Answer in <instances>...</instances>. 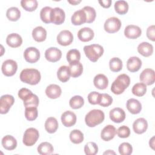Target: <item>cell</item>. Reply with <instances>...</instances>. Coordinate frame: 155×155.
<instances>
[{
  "label": "cell",
  "mask_w": 155,
  "mask_h": 155,
  "mask_svg": "<svg viewBox=\"0 0 155 155\" xmlns=\"http://www.w3.org/2000/svg\"><path fill=\"white\" fill-rule=\"evenodd\" d=\"M19 78L22 82L34 85L40 82L41 76L40 72L37 69L25 68L21 72Z\"/></svg>",
  "instance_id": "1"
},
{
  "label": "cell",
  "mask_w": 155,
  "mask_h": 155,
  "mask_svg": "<svg viewBox=\"0 0 155 155\" xmlns=\"http://www.w3.org/2000/svg\"><path fill=\"white\" fill-rule=\"evenodd\" d=\"M130 84V78L126 74L119 75L111 86V91L115 94H122Z\"/></svg>",
  "instance_id": "2"
},
{
  "label": "cell",
  "mask_w": 155,
  "mask_h": 155,
  "mask_svg": "<svg viewBox=\"0 0 155 155\" xmlns=\"http://www.w3.org/2000/svg\"><path fill=\"white\" fill-rule=\"evenodd\" d=\"M105 119L104 113L97 109H94L90 111L85 116V122L89 127H94L101 124Z\"/></svg>",
  "instance_id": "3"
},
{
  "label": "cell",
  "mask_w": 155,
  "mask_h": 155,
  "mask_svg": "<svg viewBox=\"0 0 155 155\" xmlns=\"http://www.w3.org/2000/svg\"><path fill=\"white\" fill-rule=\"evenodd\" d=\"M103 47L99 44H91L85 45L84 47V51L87 58L91 62H96L104 53Z\"/></svg>",
  "instance_id": "4"
},
{
  "label": "cell",
  "mask_w": 155,
  "mask_h": 155,
  "mask_svg": "<svg viewBox=\"0 0 155 155\" xmlns=\"http://www.w3.org/2000/svg\"><path fill=\"white\" fill-rule=\"evenodd\" d=\"M39 137V133L37 129L33 127L27 128L23 136V143L27 147L32 146L36 143Z\"/></svg>",
  "instance_id": "5"
},
{
  "label": "cell",
  "mask_w": 155,
  "mask_h": 155,
  "mask_svg": "<svg viewBox=\"0 0 155 155\" xmlns=\"http://www.w3.org/2000/svg\"><path fill=\"white\" fill-rule=\"evenodd\" d=\"M121 21L116 17L108 18L104 23V30L108 33L117 32L121 27Z\"/></svg>",
  "instance_id": "6"
},
{
  "label": "cell",
  "mask_w": 155,
  "mask_h": 155,
  "mask_svg": "<svg viewBox=\"0 0 155 155\" xmlns=\"http://www.w3.org/2000/svg\"><path fill=\"white\" fill-rule=\"evenodd\" d=\"M18 69V64L16 61L12 59H7L5 61L1 67V70L3 74L6 76H13Z\"/></svg>",
  "instance_id": "7"
},
{
  "label": "cell",
  "mask_w": 155,
  "mask_h": 155,
  "mask_svg": "<svg viewBox=\"0 0 155 155\" xmlns=\"http://www.w3.org/2000/svg\"><path fill=\"white\" fill-rule=\"evenodd\" d=\"M15 102L14 97L10 94L2 95L0 99V113L6 114Z\"/></svg>",
  "instance_id": "8"
},
{
  "label": "cell",
  "mask_w": 155,
  "mask_h": 155,
  "mask_svg": "<svg viewBox=\"0 0 155 155\" xmlns=\"http://www.w3.org/2000/svg\"><path fill=\"white\" fill-rule=\"evenodd\" d=\"M24 57L27 62L31 64L35 63L40 58V52L36 47H28L24 52Z\"/></svg>",
  "instance_id": "9"
},
{
  "label": "cell",
  "mask_w": 155,
  "mask_h": 155,
  "mask_svg": "<svg viewBox=\"0 0 155 155\" xmlns=\"http://www.w3.org/2000/svg\"><path fill=\"white\" fill-rule=\"evenodd\" d=\"M140 81L146 85H151L155 81V73L151 68L143 70L140 74Z\"/></svg>",
  "instance_id": "10"
},
{
  "label": "cell",
  "mask_w": 155,
  "mask_h": 155,
  "mask_svg": "<svg viewBox=\"0 0 155 155\" xmlns=\"http://www.w3.org/2000/svg\"><path fill=\"white\" fill-rule=\"evenodd\" d=\"M58 43L62 46H67L73 41V36L71 31L67 30L61 31L57 36Z\"/></svg>",
  "instance_id": "11"
},
{
  "label": "cell",
  "mask_w": 155,
  "mask_h": 155,
  "mask_svg": "<svg viewBox=\"0 0 155 155\" xmlns=\"http://www.w3.org/2000/svg\"><path fill=\"white\" fill-rule=\"evenodd\" d=\"M65 18V14L62 8L59 7H55L52 9L51 13V23L56 25H61L64 22Z\"/></svg>",
  "instance_id": "12"
},
{
  "label": "cell",
  "mask_w": 155,
  "mask_h": 155,
  "mask_svg": "<svg viewBox=\"0 0 155 155\" xmlns=\"http://www.w3.org/2000/svg\"><path fill=\"white\" fill-rule=\"evenodd\" d=\"M61 57L62 52L56 47H50L45 51V58L49 62H56L59 61Z\"/></svg>",
  "instance_id": "13"
},
{
  "label": "cell",
  "mask_w": 155,
  "mask_h": 155,
  "mask_svg": "<svg viewBox=\"0 0 155 155\" xmlns=\"http://www.w3.org/2000/svg\"><path fill=\"white\" fill-rule=\"evenodd\" d=\"M142 30L140 28L134 25H128L124 30V35L128 39H137L140 36Z\"/></svg>",
  "instance_id": "14"
},
{
  "label": "cell",
  "mask_w": 155,
  "mask_h": 155,
  "mask_svg": "<svg viewBox=\"0 0 155 155\" xmlns=\"http://www.w3.org/2000/svg\"><path fill=\"white\" fill-rule=\"evenodd\" d=\"M61 121L64 126L71 127L76 122V116L73 111H66L61 115Z\"/></svg>",
  "instance_id": "15"
},
{
  "label": "cell",
  "mask_w": 155,
  "mask_h": 155,
  "mask_svg": "<svg viewBox=\"0 0 155 155\" xmlns=\"http://www.w3.org/2000/svg\"><path fill=\"white\" fill-rule=\"evenodd\" d=\"M109 115L111 121L115 123L122 122L125 119V113L124 110L119 107H116L110 110Z\"/></svg>",
  "instance_id": "16"
},
{
  "label": "cell",
  "mask_w": 155,
  "mask_h": 155,
  "mask_svg": "<svg viewBox=\"0 0 155 155\" xmlns=\"http://www.w3.org/2000/svg\"><path fill=\"white\" fill-rule=\"evenodd\" d=\"M116 133L117 130L113 125H108L105 126L101 131V137L103 140L109 141L114 137Z\"/></svg>",
  "instance_id": "17"
},
{
  "label": "cell",
  "mask_w": 155,
  "mask_h": 155,
  "mask_svg": "<svg viewBox=\"0 0 155 155\" xmlns=\"http://www.w3.org/2000/svg\"><path fill=\"white\" fill-rule=\"evenodd\" d=\"M134 131L138 134L145 133L148 128V122L147 120L143 117L137 119L133 124Z\"/></svg>",
  "instance_id": "18"
},
{
  "label": "cell",
  "mask_w": 155,
  "mask_h": 155,
  "mask_svg": "<svg viewBox=\"0 0 155 155\" xmlns=\"http://www.w3.org/2000/svg\"><path fill=\"white\" fill-rule=\"evenodd\" d=\"M94 31L89 27H84L78 32V37L81 41L88 42L94 38Z\"/></svg>",
  "instance_id": "19"
},
{
  "label": "cell",
  "mask_w": 155,
  "mask_h": 155,
  "mask_svg": "<svg viewBox=\"0 0 155 155\" xmlns=\"http://www.w3.org/2000/svg\"><path fill=\"white\" fill-rule=\"evenodd\" d=\"M127 110L133 114H136L140 112L142 110V104L137 99L131 98L127 101L126 104Z\"/></svg>",
  "instance_id": "20"
},
{
  "label": "cell",
  "mask_w": 155,
  "mask_h": 155,
  "mask_svg": "<svg viewBox=\"0 0 155 155\" xmlns=\"http://www.w3.org/2000/svg\"><path fill=\"white\" fill-rule=\"evenodd\" d=\"M142 66V61L136 56L130 57L127 62V67L129 71L134 73L137 71Z\"/></svg>",
  "instance_id": "21"
},
{
  "label": "cell",
  "mask_w": 155,
  "mask_h": 155,
  "mask_svg": "<svg viewBox=\"0 0 155 155\" xmlns=\"http://www.w3.org/2000/svg\"><path fill=\"white\" fill-rule=\"evenodd\" d=\"M86 14L82 9L76 11L71 18V23L74 25H82L86 22Z\"/></svg>",
  "instance_id": "22"
},
{
  "label": "cell",
  "mask_w": 155,
  "mask_h": 155,
  "mask_svg": "<svg viewBox=\"0 0 155 155\" xmlns=\"http://www.w3.org/2000/svg\"><path fill=\"white\" fill-rule=\"evenodd\" d=\"M62 93L61 87L56 84H50L45 89V94L50 99H57Z\"/></svg>",
  "instance_id": "23"
},
{
  "label": "cell",
  "mask_w": 155,
  "mask_h": 155,
  "mask_svg": "<svg viewBox=\"0 0 155 155\" xmlns=\"http://www.w3.org/2000/svg\"><path fill=\"white\" fill-rule=\"evenodd\" d=\"M7 44L12 48H17L22 43L21 36L18 33H11L8 35L6 38Z\"/></svg>",
  "instance_id": "24"
},
{
  "label": "cell",
  "mask_w": 155,
  "mask_h": 155,
  "mask_svg": "<svg viewBox=\"0 0 155 155\" xmlns=\"http://www.w3.org/2000/svg\"><path fill=\"white\" fill-rule=\"evenodd\" d=\"M93 83L97 88L104 90L108 87V80L105 75L103 74H98L94 78Z\"/></svg>",
  "instance_id": "25"
},
{
  "label": "cell",
  "mask_w": 155,
  "mask_h": 155,
  "mask_svg": "<svg viewBox=\"0 0 155 155\" xmlns=\"http://www.w3.org/2000/svg\"><path fill=\"white\" fill-rule=\"evenodd\" d=\"M2 145L7 150H13L17 147L16 139L11 135H6L2 139Z\"/></svg>",
  "instance_id": "26"
},
{
  "label": "cell",
  "mask_w": 155,
  "mask_h": 155,
  "mask_svg": "<svg viewBox=\"0 0 155 155\" xmlns=\"http://www.w3.org/2000/svg\"><path fill=\"white\" fill-rule=\"evenodd\" d=\"M32 37L36 42H43L47 38V31L42 27L38 26L33 30Z\"/></svg>",
  "instance_id": "27"
},
{
  "label": "cell",
  "mask_w": 155,
  "mask_h": 155,
  "mask_svg": "<svg viewBox=\"0 0 155 155\" xmlns=\"http://www.w3.org/2000/svg\"><path fill=\"white\" fill-rule=\"evenodd\" d=\"M137 51L143 56L148 57L153 53V47L147 42H143L137 46Z\"/></svg>",
  "instance_id": "28"
},
{
  "label": "cell",
  "mask_w": 155,
  "mask_h": 155,
  "mask_svg": "<svg viewBox=\"0 0 155 155\" xmlns=\"http://www.w3.org/2000/svg\"><path fill=\"white\" fill-rule=\"evenodd\" d=\"M69 68L71 76L73 78H78L82 73L83 66L79 61H74L69 63Z\"/></svg>",
  "instance_id": "29"
},
{
  "label": "cell",
  "mask_w": 155,
  "mask_h": 155,
  "mask_svg": "<svg viewBox=\"0 0 155 155\" xmlns=\"http://www.w3.org/2000/svg\"><path fill=\"white\" fill-rule=\"evenodd\" d=\"M70 68L67 65L61 66L57 71L58 78L62 82H67L70 79Z\"/></svg>",
  "instance_id": "30"
},
{
  "label": "cell",
  "mask_w": 155,
  "mask_h": 155,
  "mask_svg": "<svg viewBox=\"0 0 155 155\" xmlns=\"http://www.w3.org/2000/svg\"><path fill=\"white\" fill-rule=\"evenodd\" d=\"M23 101L25 108L38 107L39 100L38 97L36 94L31 93L24 98Z\"/></svg>",
  "instance_id": "31"
},
{
  "label": "cell",
  "mask_w": 155,
  "mask_h": 155,
  "mask_svg": "<svg viewBox=\"0 0 155 155\" xmlns=\"http://www.w3.org/2000/svg\"><path fill=\"white\" fill-rule=\"evenodd\" d=\"M58 128V122L55 117H50L45 122V129L48 133H54Z\"/></svg>",
  "instance_id": "32"
},
{
  "label": "cell",
  "mask_w": 155,
  "mask_h": 155,
  "mask_svg": "<svg viewBox=\"0 0 155 155\" xmlns=\"http://www.w3.org/2000/svg\"><path fill=\"white\" fill-rule=\"evenodd\" d=\"M37 150L39 154L41 155H47L51 154L54 150L53 145L47 142H44L41 143L38 148Z\"/></svg>",
  "instance_id": "33"
},
{
  "label": "cell",
  "mask_w": 155,
  "mask_h": 155,
  "mask_svg": "<svg viewBox=\"0 0 155 155\" xmlns=\"http://www.w3.org/2000/svg\"><path fill=\"white\" fill-rule=\"evenodd\" d=\"M114 9L117 13L125 15L128 10V4L125 1H117L114 3Z\"/></svg>",
  "instance_id": "34"
},
{
  "label": "cell",
  "mask_w": 155,
  "mask_h": 155,
  "mask_svg": "<svg viewBox=\"0 0 155 155\" xmlns=\"http://www.w3.org/2000/svg\"><path fill=\"white\" fill-rule=\"evenodd\" d=\"M6 16L11 21H17L21 17V12L18 8L12 7L7 10Z\"/></svg>",
  "instance_id": "35"
},
{
  "label": "cell",
  "mask_w": 155,
  "mask_h": 155,
  "mask_svg": "<svg viewBox=\"0 0 155 155\" xmlns=\"http://www.w3.org/2000/svg\"><path fill=\"white\" fill-rule=\"evenodd\" d=\"M131 91L136 96H143L147 92V85L142 82L137 83L133 87Z\"/></svg>",
  "instance_id": "36"
},
{
  "label": "cell",
  "mask_w": 155,
  "mask_h": 155,
  "mask_svg": "<svg viewBox=\"0 0 155 155\" xmlns=\"http://www.w3.org/2000/svg\"><path fill=\"white\" fill-rule=\"evenodd\" d=\"M70 139L73 143H81L84 140V134L79 130H73L70 133Z\"/></svg>",
  "instance_id": "37"
},
{
  "label": "cell",
  "mask_w": 155,
  "mask_h": 155,
  "mask_svg": "<svg viewBox=\"0 0 155 155\" xmlns=\"http://www.w3.org/2000/svg\"><path fill=\"white\" fill-rule=\"evenodd\" d=\"M52 8L50 7H44L40 12V18L42 22L45 24L51 23V13Z\"/></svg>",
  "instance_id": "38"
},
{
  "label": "cell",
  "mask_w": 155,
  "mask_h": 155,
  "mask_svg": "<svg viewBox=\"0 0 155 155\" xmlns=\"http://www.w3.org/2000/svg\"><path fill=\"white\" fill-rule=\"evenodd\" d=\"M21 5L25 10L33 12L37 8L38 4L36 0H22Z\"/></svg>",
  "instance_id": "39"
},
{
  "label": "cell",
  "mask_w": 155,
  "mask_h": 155,
  "mask_svg": "<svg viewBox=\"0 0 155 155\" xmlns=\"http://www.w3.org/2000/svg\"><path fill=\"white\" fill-rule=\"evenodd\" d=\"M84 104V98L78 95L74 96L72 97L69 101V105L73 109H79L81 108Z\"/></svg>",
  "instance_id": "40"
},
{
  "label": "cell",
  "mask_w": 155,
  "mask_h": 155,
  "mask_svg": "<svg viewBox=\"0 0 155 155\" xmlns=\"http://www.w3.org/2000/svg\"><path fill=\"white\" fill-rule=\"evenodd\" d=\"M110 70L113 72H118L122 68V61L119 58H113L109 62Z\"/></svg>",
  "instance_id": "41"
},
{
  "label": "cell",
  "mask_w": 155,
  "mask_h": 155,
  "mask_svg": "<svg viewBox=\"0 0 155 155\" xmlns=\"http://www.w3.org/2000/svg\"><path fill=\"white\" fill-rule=\"evenodd\" d=\"M82 10L85 12L86 14V22L92 23L95 20L96 16V13L94 8L90 6H85L82 8Z\"/></svg>",
  "instance_id": "42"
},
{
  "label": "cell",
  "mask_w": 155,
  "mask_h": 155,
  "mask_svg": "<svg viewBox=\"0 0 155 155\" xmlns=\"http://www.w3.org/2000/svg\"><path fill=\"white\" fill-rule=\"evenodd\" d=\"M38 115L37 107H28L25 109V117L29 121L35 120Z\"/></svg>",
  "instance_id": "43"
},
{
  "label": "cell",
  "mask_w": 155,
  "mask_h": 155,
  "mask_svg": "<svg viewBox=\"0 0 155 155\" xmlns=\"http://www.w3.org/2000/svg\"><path fill=\"white\" fill-rule=\"evenodd\" d=\"M81 59V53L79 50L76 49L70 50L67 53V60L69 63L79 61Z\"/></svg>",
  "instance_id": "44"
},
{
  "label": "cell",
  "mask_w": 155,
  "mask_h": 155,
  "mask_svg": "<svg viewBox=\"0 0 155 155\" xmlns=\"http://www.w3.org/2000/svg\"><path fill=\"white\" fill-rule=\"evenodd\" d=\"M84 151L87 155H95L98 152V147L96 143L89 142L85 144Z\"/></svg>",
  "instance_id": "45"
},
{
  "label": "cell",
  "mask_w": 155,
  "mask_h": 155,
  "mask_svg": "<svg viewBox=\"0 0 155 155\" xmlns=\"http://www.w3.org/2000/svg\"><path fill=\"white\" fill-rule=\"evenodd\" d=\"M119 153L121 155H130L133 152V147L128 142H123L119 147Z\"/></svg>",
  "instance_id": "46"
},
{
  "label": "cell",
  "mask_w": 155,
  "mask_h": 155,
  "mask_svg": "<svg viewBox=\"0 0 155 155\" xmlns=\"http://www.w3.org/2000/svg\"><path fill=\"white\" fill-rule=\"evenodd\" d=\"M113 102V98L108 94L106 93H102L101 94L100 99L99 102V105L104 107H107L110 106Z\"/></svg>",
  "instance_id": "47"
},
{
  "label": "cell",
  "mask_w": 155,
  "mask_h": 155,
  "mask_svg": "<svg viewBox=\"0 0 155 155\" xmlns=\"http://www.w3.org/2000/svg\"><path fill=\"white\" fill-rule=\"evenodd\" d=\"M101 93L96 91H92L88 95V101L90 104L92 105H96L99 104Z\"/></svg>",
  "instance_id": "48"
},
{
  "label": "cell",
  "mask_w": 155,
  "mask_h": 155,
  "mask_svg": "<svg viewBox=\"0 0 155 155\" xmlns=\"http://www.w3.org/2000/svg\"><path fill=\"white\" fill-rule=\"evenodd\" d=\"M116 133L119 137L127 138L130 135V130L127 126L122 125L117 129Z\"/></svg>",
  "instance_id": "49"
},
{
  "label": "cell",
  "mask_w": 155,
  "mask_h": 155,
  "mask_svg": "<svg viewBox=\"0 0 155 155\" xmlns=\"http://www.w3.org/2000/svg\"><path fill=\"white\" fill-rule=\"evenodd\" d=\"M147 36L150 40H151L153 42L155 41V28H154V25H150L147 28Z\"/></svg>",
  "instance_id": "50"
},
{
  "label": "cell",
  "mask_w": 155,
  "mask_h": 155,
  "mask_svg": "<svg viewBox=\"0 0 155 155\" xmlns=\"http://www.w3.org/2000/svg\"><path fill=\"white\" fill-rule=\"evenodd\" d=\"M31 92V90H30L28 88H22L21 89H20L18 91V96L19 97L22 99V100H24V98L27 96L29 94H30Z\"/></svg>",
  "instance_id": "51"
},
{
  "label": "cell",
  "mask_w": 155,
  "mask_h": 155,
  "mask_svg": "<svg viewBox=\"0 0 155 155\" xmlns=\"http://www.w3.org/2000/svg\"><path fill=\"white\" fill-rule=\"evenodd\" d=\"M112 1L111 0H102V1H99V3L100 5L103 7L104 8H108L111 6Z\"/></svg>",
  "instance_id": "52"
},
{
  "label": "cell",
  "mask_w": 155,
  "mask_h": 155,
  "mask_svg": "<svg viewBox=\"0 0 155 155\" xmlns=\"http://www.w3.org/2000/svg\"><path fill=\"white\" fill-rule=\"evenodd\" d=\"M154 136H153L150 140V142H149V144H150V147H151L152 148L153 150L154 149Z\"/></svg>",
  "instance_id": "53"
},
{
  "label": "cell",
  "mask_w": 155,
  "mask_h": 155,
  "mask_svg": "<svg viewBox=\"0 0 155 155\" xmlns=\"http://www.w3.org/2000/svg\"><path fill=\"white\" fill-rule=\"evenodd\" d=\"M68 2L70 4L75 5H77V4H78L79 3H80V2H81V0H79V1H68Z\"/></svg>",
  "instance_id": "54"
},
{
  "label": "cell",
  "mask_w": 155,
  "mask_h": 155,
  "mask_svg": "<svg viewBox=\"0 0 155 155\" xmlns=\"http://www.w3.org/2000/svg\"><path fill=\"white\" fill-rule=\"evenodd\" d=\"M115 154L116 153H115L114 151H111V150H108V151H105V152L104 153V154Z\"/></svg>",
  "instance_id": "55"
}]
</instances>
